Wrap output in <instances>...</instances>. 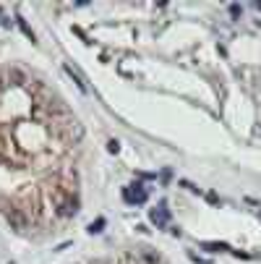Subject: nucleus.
<instances>
[{
  "label": "nucleus",
  "mask_w": 261,
  "mask_h": 264,
  "mask_svg": "<svg viewBox=\"0 0 261 264\" xmlns=\"http://www.w3.org/2000/svg\"><path fill=\"white\" fill-rule=\"evenodd\" d=\"M151 223H154L157 228H167V223H170V212H167L165 204H160L157 209H151Z\"/></svg>",
  "instance_id": "4"
},
{
  "label": "nucleus",
  "mask_w": 261,
  "mask_h": 264,
  "mask_svg": "<svg viewBox=\"0 0 261 264\" xmlns=\"http://www.w3.org/2000/svg\"><path fill=\"white\" fill-rule=\"evenodd\" d=\"M3 214H6L8 225H11L13 230H27V228H29V220H27V214L21 212L18 207H6V209H3Z\"/></svg>",
  "instance_id": "1"
},
{
  "label": "nucleus",
  "mask_w": 261,
  "mask_h": 264,
  "mask_svg": "<svg viewBox=\"0 0 261 264\" xmlns=\"http://www.w3.org/2000/svg\"><path fill=\"white\" fill-rule=\"evenodd\" d=\"M102 225H105L102 220H97V223H92V228H89V230H92V233H99V230H102Z\"/></svg>",
  "instance_id": "8"
},
{
  "label": "nucleus",
  "mask_w": 261,
  "mask_h": 264,
  "mask_svg": "<svg viewBox=\"0 0 261 264\" xmlns=\"http://www.w3.org/2000/svg\"><path fill=\"white\" fill-rule=\"evenodd\" d=\"M6 79H8V84H16V86L27 84V76H24V71H18V68H6Z\"/></svg>",
  "instance_id": "5"
},
{
  "label": "nucleus",
  "mask_w": 261,
  "mask_h": 264,
  "mask_svg": "<svg viewBox=\"0 0 261 264\" xmlns=\"http://www.w3.org/2000/svg\"><path fill=\"white\" fill-rule=\"evenodd\" d=\"M107 149H110L113 155H118V152H120V144H118V141L113 139V141H107Z\"/></svg>",
  "instance_id": "7"
},
{
  "label": "nucleus",
  "mask_w": 261,
  "mask_h": 264,
  "mask_svg": "<svg viewBox=\"0 0 261 264\" xmlns=\"http://www.w3.org/2000/svg\"><path fill=\"white\" fill-rule=\"evenodd\" d=\"M6 84H8V79H6V68H0V89H3Z\"/></svg>",
  "instance_id": "9"
},
{
  "label": "nucleus",
  "mask_w": 261,
  "mask_h": 264,
  "mask_svg": "<svg viewBox=\"0 0 261 264\" xmlns=\"http://www.w3.org/2000/svg\"><path fill=\"white\" fill-rule=\"evenodd\" d=\"M123 199H125L128 204H144V202H146V191L136 183L134 188H125V191H123Z\"/></svg>",
  "instance_id": "3"
},
{
  "label": "nucleus",
  "mask_w": 261,
  "mask_h": 264,
  "mask_svg": "<svg viewBox=\"0 0 261 264\" xmlns=\"http://www.w3.org/2000/svg\"><path fill=\"white\" fill-rule=\"evenodd\" d=\"M65 74H68V76H73V81L79 84V89H81V92H86V84L81 81V76H79V74H76V71L71 68V65H65Z\"/></svg>",
  "instance_id": "6"
},
{
  "label": "nucleus",
  "mask_w": 261,
  "mask_h": 264,
  "mask_svg": "<svg viewBox=\"0 0 261 264\" xmlns=\"http://www.w3.org/2000/svg\"><path fill=\"white\" fill-rule=\"evenodd\" d=\"M76 209H79L76 196H65V199H60V202H58V207H55L58 217H71V214H76Z\"/></svg>",
  "instance_id": "2"
}]
</instances>
